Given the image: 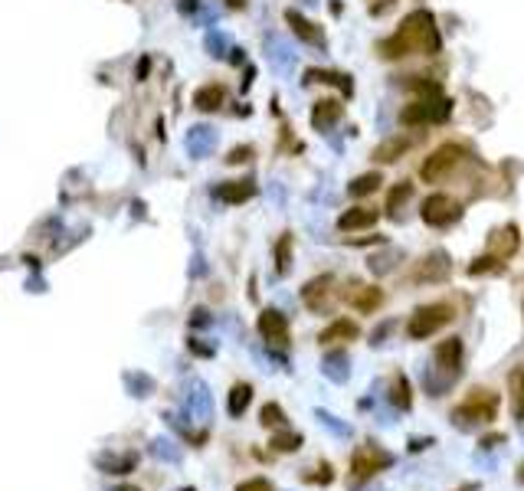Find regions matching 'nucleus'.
Returning a JSON list of instances; mask_svg holds the SVG:
<instances>
[{
  "label": "nucleus",
  "mask_w": 524,
  "mask_h": 491,
  "mask_svg": "<svg viewBox=\"0 0 524 491\" xmlns=\"http://www.w3.org/2000/svg\"><path fill=\"white\" fill-rule=\"evenodd\" d=\"M442 50L440 30H436V20H432L430 10H416L400 23V30L393 36L381 43V53L387 60H403V56H413V53H423V56H432V53Z\"/></svg>",
  "instance_id": "obj_1"
},
{
  "label": "nucleus",
  "mask_w": 524,
  "mask_h": 491,
  "mask_svg": "<svg viewBox=\"0 0 524 491\" xmlns=\"http://www.w3.org/2000/svg\"><path fill=\"white\" fill-rule=\"evenodd\" d=\"M462 377V341L449 338L442 341L436 354H432V367H423V387L430 397H446V390Z\"/></svg>",
  "instance_id": "obj_2"
},
{
  "label": "nucleus",
  "mask_w": 524,
  "mask_h": 491,
  "mask_svg": "<svg viewBox=\"0 0 524 491\" xmlns=\"http://www.w3.org/2000/svg\"><path fill=\"white\" fill-rule=\"evenodd\" d=\"M495 416H498V397H495L491 390H472L469 399L459 403V407L449 413V419H452L456 429L475 432V429H482V426H488Z\"/></svg>",
  "instance_id": "obj_3"
},
{
  "label": "nucleus",
  "mask_w": 524,
  "mask_h": 491,
  "mask_svg": "<svg viewBox=\"0 0 524 491\" xmlns=\"http://www.w3.org/2000/svg\"><path fill=\"white\" fill-rule=\"evenodd\" d=\"M456 318L452 305L446 302H436V305H420L413 314H410V324H406V334L413 341H423V338H432L440 328H446L449 321Z\"/></svg>",
  "instance_id": "obj_4"
},
{
  "label": "nucleus",
  "mask_w": 524,
  "mask_h": 491,
  "mask_svg": "<svg viewBox=\"0 0 524 491\" xmlns=\"http://www.w3.org/2000/svg\"><path fill=\"white\" fill-rule=\"evenodd\" d=\"M449 111H452V102H449V99H442V95H420L416 102H410L400 111V121H403L406 128L432 125V121H446Z\"/></svg>",
  "instance_id": "obj_5"
},
{
  "label": "nucleus",
  "mask_w": 524,
  "mask_h": 491,
  "mask_svg": "<svg viewBox=\"0 0 524 491\" xmlns=\"http://www.w3.org/2000/svg\"><path fill=\"white\" fill-rule=\"evenodd\" d=\"M465 158V151L459 148V144H440L436 151L430 154L423 161V167H420V177L426 180V184H442V180L452 174V170L459 167V161Z\"/></svg>",
  "instance_id": "obj_6"
},
{
  "label": "nucleus",
  "mask_w": 524,
  "mask_h": 491,
  "mask_svg": "<svg viewBox=\"0 0 524 491\" xmlns=\"http://www.w3.org/2000/svg\"><path fill=\"white\" fill-rule=\"evenodd\" d=\"M393 462H397V458L390 456L387 449H381L377 442H367V446H357L354 449L351 472H354V478H373V475L383 472V468H390Z\"/></svg>",
  "instance_id": "obj_7"
},
{
  "label": "nucleus",
  "mask_w": 524,
  "mask_h": 491,
  "mask_svg": "<svg viewBox=\"0 0 524 491\" xmlns=\"http://www.w3.org/2000/svg\"><path fill=\"white\" fill-rule=\"evenodd\" d=\"M426 226H436V229H446L452 220H459V204L452 197L446 194H432L423 200V210H420Z\"/></svg>",
  "instance_id": "obj_8"
},
{
  "label": "nucleus",
  "mask_w": 524,
  "mask_h": 491,
  "mask_svg": "<svg viewBox=\"0 0 524 491\" xmlns=\"http://www.w3.org/2000/svg\"><path fill=\"white\" fill-rule=\"evenodd\" d=\"M341 298L347 302V308H354V311L361 314H371L381 308L383 302V292L377 285H364V282H347L344 292H341Z\"/></svg>",
  "instance_id": "obj_9"
},
{
  "label": "nucleus",
  "mask_w": 524,
  "mask_h": 491,
  "mask_svg": "<svg viewBox=\"0 0 524 491\" xmlns=\"http://www.w3.org/2000/svg\"><path fill=\"white\" fill-rule=\"evenodd\" d=\"M184 409L194 416L200 426H207L213 419V397H210V387H207L203 380H190V383H187Z\"/></svg>",
  "instance_id": "obj_10"
},
{
  "label": "nucleus",
  "mask_w": 524,
  "mask_h": 491,
  "mask_svg": "<svg viewBox=\"0 0 524 491\" xmlns=\"http://www.w3.org/2000/svg\"><path fill=\"white\" fill-rule=\"evenodd\" d=\"M256 324H259V334L269 341V344H275V348H285L288 344V318L279 308H266Z\"/></svg>",
  "instance_id": "obj_11"
},
{
  "label": "nucleus",
  "mask_w": 524,
  "mask_h": 491,
  "mask_svg": "<svg viewBox=\"0 0 524 491\" xmlns=\"http://www.w3.org/2000/svg\"><path fill=\"white\" fill-rule=\"evenodd\" d=\"M213 197L220 200V204H246V200H253L256 197V184L253 180H226V184H220L217 190H213Z\"/></svg>",
  "instance_id": "obj_12"
},
{
  "label": "nucleus",
  "mask_w": 524,
  "mask_h": 491,
  "mask_svg": "<svg viewBox=\"0 0 524 491\" xmlns=\"http://www.w3.org/2000/svg\"><path fill=\"white\" fill-rule=\"evenodd\" d=\"M449 275V255L442 253V249H436V253H430L423 259V263L416 265V282H442Z\"/></svg>",
  "instance_id": "obj_13"
},
{
  "label": "nucleus",
  "mask_w": 524,
  "mask_h": 491,
  "mask_svg": "<svg viewBox=\"0 0 524 491\" xmlns=\"http://www.w3.org/2000/svg\"><path fill=\"white\" fill-rule=\"evenodd\" d=\"M322 373L331 383H347V377H351V357H347V351H328L322 357Z\"/></svg>",
  "instance_id": "obj_14"
},
{
  "label": "nucleus",
  "mask_w": 524,
  "mask_h": 491,
  "mask_svg": "<svg viewBox=\"0 0 524 491\" xmlns=\"http://www.w3.org/2000/svg\"><path fill=\"white\" fill-rule=\"evenodd\" d=\"M518 246H521V239H518V226H501L488 236V249H491V255H498V259L515 255Z\"/></svg>",
  "instance_id": "obj_15"
},
{
  "label": "nucleus",
  "mask_w": 524,
  "mask_h": 491,
  "mask_svg": "<svg viewBox=\"0 0 524 491\" xmlns=\"http://www.w3.org/2000/svg\"><path fill=\"white\" fill-rule=\"evenodd\" d=\"M508 403H511V416L524 419V364L511 367L508 373Z\"/></svg>",
  "instance_id": "obj_16"
},
{
  "label": "nucleus",
  "mask_w": 524,
  "mask_h": 491,
  "mask_svg": "<svg viewBox=\"0 0 524 491\" xmlns=\"http://www.w3.org/2000/svg\"><path fill=\"white\" fill-rule=\"evenodd\" d=\"M331 275H322V279H312L308 285L302 288V298H305V305L312 308V311H322L324 305H328V295H331Z\"/></svg>",
  "instance_id": "obj_17"
},
{
  "label": "nucleus",
  "mask_w": 524,
  "mask_h": 491,
  "mask_svg": "<svg viewBox=\"0 0 524 491\" xmlns=\"http://www.w3.org/2000/svg\"><path fill=\"white\" fill-rule=\"evenodd\" d=\"M285 23L292 26V33L298 36V40H305V43H312V46H318V43H324V36H322V30L312 23V20H305L298 10H285Z\"/></svg>",
  "instance_id": "obj_18"
},
{
  "label": "nucleus",
  "mask_w": 524,
  "mask_h": 491,
  "mask_svg": "<svg viewBox=\"0 0 524 491\" xmlns=\"http://www.w3.org/2000/svg\"><path fill=\"white\" fill-rule=\"evenodd\" d=\"M357 334H361V328H357L354 321H347V318H338V321H331L328 328L318 334V341L322 344H344V341H354Z\"/></svg>",
  "instance_id": "obj_19"
},
{
  "label": "nucleus",
  "mask_w": 524,
  "mask_h": 491,
  "mask_svg": "<svg viewBox=\"0 0 524 491\" xmlns=\"http://www.w3.org/2000/svg\"><path fill=\"white\" fill-rule=\"evenodd\" d=\"M377 223V210H371V206H354V210H347L338 216V226L344 229V233H354V229H367Z\"/></svg>",
  "instance_id": "obj_20"
},
{
  "label": "nucleus",
  "mask_w": 524,
  "mask_h": 491,
  "mask_svg": "<svg viewBox=\"0 0 524 491\" xmlns=\"http://www.w3.org/2000/svg\"><path fill=\"white\" fill-rule=\"evenodd\" d=\"M213 144H217L213 128H207V125L190 128V135H187V151H190V158H207Z\"/></svg>",
  "instance_id": "obj_21"
},
{
  "label": "nucleus",
  "mask_w": 524,
  "mask_h": 491,
  "mask_svg": "<svg viewBox=\"0 0 524 491\" xmlns=\"http://www.w3.org/2000/svg\"><path fill=\"white\" fill-rule=\"evenodd\" d=\"M95 465H99L105 475H128L131 468L138 465V456H135V452H121V456H111V452H109V456L95 458Z\"/></svg>",
  "instance_id": "obj_22"
},
{
  "label": "nucleus",
  "mask_w": 524,
  "mask_h": 491,
  "mask_svg": "<svg viewBox=\"0 0 524 491\" xmlns=\"http://www.w3.org/2000/svg\"><path fill=\"white\" fill-rule=\"evenodd\" d=\"M387 399H390V407L393 409H410L413 407V393H410V380H406L403 373H397L393 380H390V393H387Z\"/></svg>",
  "instance_id": "obj_23"
},
{
  "label": "nucleus",
  "mask_w": 524,
  "mask_h": 491,
  "mask_svg": "<svg viewBox=\"0 0 524 491\" xmlns=\"http://www.w3.org/2000/svg\"><path fill=\"white\" fill-rule=\"evenodd\" d=\"M148 452H151L158 462H168V465H178L180 458H184V452H180V446L174 439H164V436H158V439H151V446H148Z\"/></svg>",
  "instance_id": "obj_24"
},
{
  "label": "nucleus",
  "mask_w": 524,
  "mask_h": 491,
  "mask_svg": "<svg viewBox=\"0 0 524 491\" xmlns=\"http://www.w3.org/2000/svg\"><path fill=\"white\" fill-rule=\"evenodd\" d=\"M341 118V102H334V99H324V102H318L312 109V125L315 128H331L334 125V121Z\"/></svg>",
  "instance_id": "obj_25"
},
{
  "label": "nucleus",
  "mask_w": 524,
  "mask_h": 491,
  "mask_svg": "<svg viewBox=\"0 0 524 491\" xmlns=\"http://www.w3.org/2000/svg\"><path fill=\"white\" fill-rule=\"evenodd\" d=\"M249 403H253V387L249 383H236V387L229 390V399H226V409L233 419H239V416L249 409Z\"/></svg>",
  "instance_id": "obj_26"
},
{
  "label": "nucleus",
  "mask_w": 524,
  "mask_h": 491,
  "mask_svg": "<svg viewBox=\"0 0 524 491\" xmlns=\"http://www.w3.org/2000/svg\"><path fill=\"white\" fill-rule=\"evenodd\" d=\"M194 105L200 111H217L223 105V89H220V85H203V89H197V92H194Z\"/></svg>",
  "instance_id": "obj_27"
},
{
  "label": "nucleus",
  "mask_w": 524,
  "mask_h": 491,
  "mask_svg": "<svg viewBox=\"0 0 524 491\" xmlns=\"http://www.w3.org/2000/svg\"><path fill=\"white\" fill-rule=\"evenodd\" d=\"M315 419H318V423H322L324 429H331V432H334L338 439H351V436H354V426H351V423H341L338 416H334V413H328V409H322V407L315 409Z\"/></svg>",
  "instance_id": "obj_28"
},
{
  "label": "nucleus",
  "mask_w": 524,
  "mask_h": 491,
  "mask_svg": "<svg viewBox=\"0 0 524 491\" xmlns=\"http://www.w3.org/2000/svg\"><path fill=\"white\" fill-rule=\"evenodd\" d=\"M381 184H383L381 170H371V174H361L357 180H351V184H347V194L351 197H367V194H373Z\"/></svg>",
  "instance_id": "obj_29"
},
{
  "label": "nucleus",
  "mask_w": 524,
  "mask_h": 491,
  "mask_svg": "<svg viewBox=\"0 0 524 491\" xmlns=\"http://www.w3.org/2000/svg\"><path fill=\"white\" fill-rule=\"evenodd\" d=\"M125 387H128V393L138 397V399H144V397H151L154 393V380L148 377V373H138V370L125 373Z\"/></svg>",
  "instance_id": "obj_30"
},
{
  "label": "nucleus",
  "mask_w": 524,
  "mask_h": 491,
  "mask_svg": "<svg viewBox=\"0 0 524 491\" xmlns=\"http://www.w3.org/2000/svg\"><path fill=\"white\" fill-rule=\"evenodd\" d=\"M302 442H305V439H302V432H295V429H279V432H275V436L269 439V446H272L275 452H298V449H302Z\"/></svg>",
  "instance_id": "obj_31"
},
{
  "label": "nucleus",
  "mask_w": 524,
  "mask_h": 491,
  "mask_svg": "<svg viewBox=\"0 0 524 491\" xmlns=\"http://www.w3.org/2000/svg\"><path fill=\"white\" fill-rule=\"evenodd\" d=\"M410 148V138H390V141H383L377 151H373V158L381 164H390V161H397L400 154Z\"/></svg>",
  "instance_id": "obj_32"
},
{
  "label": "nucleus",
  "mask_w": 524,
  "mask_h": 491,
  "mask_svg": "<svg viewBox=\"0 0 524 491\" xmlns=\"http://www.w3.org/2000/svg\"><path fill=\"white\" fill-rule=\"evenodd\" d=\"M410 197H413V184H406V180H400V184L393 187V190H390V197H387V213L393 216V220L400 216V206H403L406 200H410Z\"/></svg>",
  "instance_id": "obj_33"
},
{
  "label": "nucleus",
  "mask_w": 524,
  "mask_h": 491,
  "mask_svg": "<svg viewBox=\"0 0 524 491\" xmlns=\"http://www.w3.org/2000/svg\"><path fill=\"white\" fill-rule=\"evenodd\" d=\"M403 253H397V249H387V253H377L371 255V263H367V269L373 272V275H387V272H393V263H397Z\"/></svg>",
  "instance_id": "obj_34"
},
{
  "label": "nucleus",
  "mask_w": 524,
  "mask_h": 491,
  "mask_svg": "<svg viewBox=\"0 0 524 491\" xmlns=\"http://www.w3.org/2000/svg\"><path fill=\"white\" fill-rule=\"evenodd\" d=\"M505 269V259H498V255H482V259H475L472 265H469V275H488V272H501Z\"/></svg>",
  "instance_id": "obj_35"
},
{
  "label": "nucleus",
  "mask_w": 524,
  "mask_h": 491,
  "mask_svg": "<svg viewBox=\"0 0 524 491\" xmlns=\"http://www.w3.org/2000/svg\"><path fill=\"white\" fill-rule=\"evenodd\" d=\"M259 419H262V426H266V429H285V413H282V407L279 403H266V407H262V413H259Z\"/></svg>",
  "instance_id": "obj_36"
},
{
  "label": "nucleus",
  "mask_w": 524,
  "mask_h": 491,
  "mask_svg": "<svg viewBox=\"0 0 524 491\" xmlns=\"http://www.w3.org/2000/svg\"><path fill=\"white\" fill-rule=\"evenodd\" d=\"M275 265H279L282 275L292 269V236L288 233H282V239L275 243Z\"/></svg>",
  "instance_id": "obj_37"
},
{
  "label": "nucleus",
  "mask_w": 524,
  "mask_h": 491,
  "mask_svg": "<svg viewBox=\"0 0 524 491\" xmlns=\"http://www.w3.org/2000/svg\"><path fill=\"white\" fill-rule=\"evenodd\" d=\"M308 79H312V82H331V85H341L344 92H351V79L338 76V72H318V69H312V72H308Z\"/></svg>",
  "instance_id": "obj_38"
},
{
  "label": "nucleus",
  "mask_w": 524,
  "mask_h": 491,
  "mask_svg": "<svg viewBox=\"0 0 524 491\" xmlns=\"http://www.w3.org/2000/svg\"><path fill=\"white\" fill-rule=\"evenodd\" d=\"M187 348L194 351L197 357H213L217 354V344H207V341H200V338H190L187 341Z\"/></svg>",
  "instance_id": "obj_39"
},
{
  "label": "nucleus",
  "mask_w": 524,
  "mask_h": 491,
  "mask_svg": "<svg viewBox=\"0 0 524 491\" xmlns=\"http://www.w3.org/2000/svg\"><path fill=\"white\" fill-rule=\"evenodd\" d=\"M236 491H272V485L266 478H249V482H239Z\"/></svg>",
  "instance_id": "obj_40"
},
{
  "label": "nucleus",
  "mask_w": 524,
  "mask_h": 491,
  "mask_svg": "<svg viewBox=\"0 0 524 491\" xmlns=\"http://www.w3.org/2000/svg\"><path fill=\"white\" fill-rule=\"evenodd\" d=\"M249 154H253V148H233V151H229V158H226V161H229V164L249 161Z\"/></svg>",
  "instance_id": "obj_41"
},
{
  "label": "nucleus",
  "mask_w": 524,
  "mask_h": 491,
  "mask_svg": "<svg viewBox=\"0 0 524 491\" xmlns=\"http://www.w3.org/2000/svg\"><path fill=\"white\" fill-rule=\"evenodd\" d=\"M190 324H194V328H203V324H210V314H207V308H197L194 318H190Z\"/></svg>",
  "instance_id": "obj_42"
},
{
  "label": "nucleus",
  "mask_w": 524,
  "mask_h": 491,
  "mask_svg": "<svg viewBox=\"0 0 524 491\" xmlns=\"http://www.w3.org/2000/svg\"><path fill=\"white\" fill-rule=\"evenodd\" d=\"M432 442H436L432 436H426V439H410V452H423V449H430Z\"/></svg>",
  "instance_id": "obj_43"
},
{
  "label": "nucleus",
  "mask_w": 524,
  "mask_h": 491,
  "mask_svg": "<svg viewBox=\"0 0 524 491\" xmlns=\"http://www.w3.org/2000/svg\"><path fill=\"white\" fill-rule=\"evenodd\" d=\"M501 442H505V436H488V439H482V449H495V446H501Z\"/></svg>",
  "instance_id": "obj_44"
},
{
  "label": "nucleus",
  "mask_w": 524,
  "mask_h": 491,
  "mask_svg": "<svg viewBox=\"0 0 524 491\" xmlns=\"http://www.w3.org/2000/svg\"><path fill=\"white\" fill-rule=\"evenodd\" d=\"M226 7H233V10H243V7H246V0H226Z\"/></svg>",
  "instance_id": "obj_45"
},
{
  "label": "nucleus",
  "mask_w": 524,
  "mask_h": 491,
  "mask_svg": "<svg viewBox=\"0 0 524 491\" xmlns=\"http://www.w3.org/2000/svg\"><path fill=\"white\" fill-rule=\"evenodd\" d=\"M479 488H482L479 482H469V485H462V488H456V491H479Z\"/></svg>",
  "instance_id": "obj_46"
},
{
  "label": "nucleus",
  "mask_w": 524,
  "mask_h": 491,
  "mask_svg": "<svg viewBox=\"0 0 524 491\" xmlns=\"http://www.w3.org/2000/svg\"><path fill=\"white\" fill-rule=\"evenodd\" d=\"M115 491H138V488H135V485H119Z\"/></svg>",
  "instance_id": "obj_47"
},
{
  "label": "nucleus",
  "mask_w": 524,
  "mask_h": 491,
  "mask_svg": "<svg viewBox=\"0 0 524 491\" xmlns=\"http://www.w3.org/2000/svg\"><path fill=\"white\" fill-rule=\"evenodd\" d=\"M518 482H521V485H524V465H521V468H518Z\"/></svg>",
  "instance_id": "obj_48"
},
{
  "label": "nucleus",
  "mask_w": 524,
  "mask_h": 491,
  "mask_svg": "<svg viewBox=\"0 0 524 491\" xmlns=\"http://www.w3.org/2000/svg\"><path fill=\"white\" fill-rule=\"evenodd\" d=\"M184 491H194V488H184Z\"/></svg>",
  "instance_id": "obj_49"
}]
</instances>
